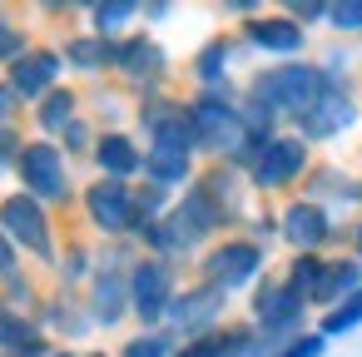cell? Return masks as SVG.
Listing matches in <instances>:
<instances>
[{
  "label": "cell",
  "mask_w": 362,
  "mask_h": 357,
  "mask_svg": "<svg viewBox=\"0 0 362 357\" xmlns=\"http://www.w3.org/2000/svg\"><path fill=\"white\" fill-rule=\"evenodd\" d=\"M327 90V70L313 60H288V65H263L248 80V100L263 105L268 115H278L283 124H293L298 115H308L317 105V95Z\"/></svg>",
  "instance_id": "1"
},
{
  "label": "cell",
  "mask_w": 362,
  "mask_h": 357,
  "mask_svg": "<svg viewBox=\"0 0 362 357\" xmlns=\"http://www.w3.org/2000/svg\"><path fill=\"white\" fill-rule=\"evenodd\" d=\"M189 124H194V149L209 159H233V149L248 139L243 134V95L238 85L223 90H194L189 95Z\"/></svg>",
  "instance_id": "2"
},
{
  "label": "cell",
  "mask_w": 362,
  "mask_h": 357,
  "mask_svg": "<svg viewBox=\"0 0 362 357\" xmlns=\"http://www.w3.org/2000/svg\"><path fill=\"white\" fill-rule=\"evenodd\" d=\"M268 278V248L253 243L248 233H233V238H218L199 253V283H214L218 293H253L258 283Z\"/></svg>",
  "instance_id": "3"
},
{
  "label": "cell",
  "mask_w": 362,
  "mask_h": 357,
  "mask_svg": "<svg viewBox=\"0 0 362 357\" xmlns=\"http://www.w3.org/2000/svg\"><path fill=\"white\" fill-rule=\"evenodd\" d=\"M308 312H313V308H308L303 298H293V288L283 283V273H268V278L253 288V298H248V322H253L263 352H268V347H283V342H293V337H303V332H308Z\"/></svg>",
  "instance_id": "4"
},
{
  "label": "cell",
  "mask_w": 362,
  "mask_h": 357,
  "mask_svg": "<svg viewBox=\"0 0 362 357\" xmlns=\"http://www.w3.org/2000/svg\"><path fill=\"white\" fill-rule=\"evenodd\" d=\"M313 174V144H303L293 129H283V134H273L263 149H258V159L248 164V189L253 194H288L293 184H303Z\"/></svg>",
  "instance_id": "5"
},
{
  "label": "cell",
  "mask_w": 362,
  "mask_h": 357,
  "mask_svg": "<svg viewBox=\"0 0 362 357\" xmlns=\"http://www.w3.org/2000/svg\"><path fill=\"white\" fill-rule=\"evenodd\" d=\"M357 119H362V105H357V95H352V80L327 70V90L317 95V105H313L308 115L293 119V134H298L303 144H332V139H342Z\"/></svg>",
  "instance_id": "6"
},
{
  "label": "cell",
  "mask_w": 362,
  "mask_h": 357,
  "mask_svg": "<svg viewBox=\"0 0 362 357\" xmlns=\"http://www.w3.org/2000/svg\"><path fill=\"white\" fill-rule=\"evenodd\" d=\"M80 209H85V218H90V228H95L100 238H115V243H134V238H139V204H134V184L95 179V184H85Z\"/></svg>",
  "instance_id": "7"
},
{
  "label": "cell",
  "mask_w": 362,
  "mask_h": 357,
  "mask_svg": "<svg viewBox=\"0 0 362 357\" xmlns=\"http://www.w3.org/2000/svg\"><path fill=\"white\" fill-rule=\"evenodd\" d=\"M0 233H6L21 253H30V258H40V263H50V268H55L60 248H55L50 209H45L40 199H30L25 189H16V194L0 199Z\"/></svg>",
  "instance_id": "8"
},
{
  "label": "cell",
  "mask_w": 362,
  "mask_h": 357,
  "mask_svg": "<svg viewBox=\"0 0 362 357\" xmlns=\"http://www.w3.org/2000/svg\"><path fill=\"white\" fill-rule=\"evenodd\" d=\"M70 154L55 144V139H25V149H21V164H16V179L25 184V194L30 199H40L45 209L50 204H70L75 199V184H70V164H65Z\"/></svg>",
  "instance_id": "9"
},
{
  "label": "cell",
  "mask_w": 362,
  "mask_h": 357,
  "mask_svg": "<svg viewBox=\"0 0 362 357\" xmlns=\"http://www.w3.org/2000/svg\"><path fill=\"white\" fill-rule=\"evenodd\" d=\"M174 298H179V263L139 253L129 268V317H139V327H164Z\"/></svg>",
  "instance_id": "10"
},
{
  "label": "cell",
  "mask_w": 362,
  "mask_h": 357,
  "mask_svg": "<svg viewBox=\"0 0 362 357\" xmlns=\"http://www.w3.org/2000/svg\"><path fill=\"white\" fill-rule=\"evenodd\" d=\"M223 322H228V293H218L214 283H189V288H179V298H174V308H169V317H164V327H169L179 342L209 337V332H218Z\"/></svg>",
  "instance_id": "11"
},
{
  "label": "cell",
  "mask_w": 362,
  "mask_h": 357,
  "mask_svg": "<svg viewBox=\"0 0 362 357\" xmlns=\"http://www.w3.org/2000/svg\"><path fill=\"white\" fill-rule=\"evenodd\" d=\"M278 238H283L293 253H322L327 243L342 238V228H337L332 209H322V204H313L308 194H298V199H288V204L278 209Z\"/></svg>",
  "instance_id": "12"
},
{
  "label": "cell",
  "mask_w": 362,
  "mask_h": 357,
  "mask_svg": "<svg viewBox=\"0 0 362 357\" xmlns=\"http://www.w3.org/2000/svg\"><path fill=\"white\" fill-rule=\"evenodd\" d=\"M134 119H139L144 144H169V149H189V154H199V149H194V124H189V100L154 90V95L139 100Z\"/></svg>",
  "instance_id": "13"
},
{
  "label": "cell",
  "mask_w": 362,
  "mask_h": 357,
  "mask_svg": "<svg viewBox=\"0 0 362 357\" xmlns=\"http://www.w3.org/2000/svg\"><path fill=\"white\" fill-rule=\"evenodd\" d=\"M238 40H243L248 50L278 55V60H303V50H308V30H303L298 21H288L283 11H263V16L243 21V25H238Z\"/></svg>",
  "instance_id": "14"
},
{
  "label": "cell",
  "mask_w": 362,
  "mask_h": 357,
  "mask_svg": "<svg viewBox=\"0 0 362 357\" xmlns=\"http://www.w3.org/2000/svg\"><path fill=\"white\" fill-rule=\"evenodd\" d=\"M115 75H119L124 85L154 95V90L169 80V55H164V45H159L149 30H134V35L119 40V65H115Z\"/></svg>",
  "instance_id": "15"
},
{
  "label": "cell",
  "mask_w": 362,
  "mask_h": 357,
  "mask_svg": "<svg viewBox=\"0 0 362 357\" xmlns=\"http://www.w3.org/2000/svg\"><path fill=\"white\" fill-rule=\"evenodd\" d=\"M60 75H65V55L50 50V45H30L16 65H6V85L25 105H40L50 90H60Z\"/></svg>",
  "instance_id": "16"
},
{
  "label": "cell",
  "mask_w": 362,
  "mask_h": 357,
  "mask_svg": "<svg viewBox=\"0 0 362 357\" xmlns=\"http://www.w3.org/2000/svg\"><path fill=\"white\" fill-rule=\"evenodd\" d=\"M90 159H95L100 179H119V184L144 179V144L124 129H100V144H95Z\"/></svg>",
  "instance_id": "17"
},
{
  "label": "cell",
  "mask_w": 362,
  "mask_h": 357,
  "mask_svg": "<svg viewBox=\"0 0 362 357\" xmlns=\"http://www.w3.org/2000/svg\"><path fill=\"white\" fill-rule=\"evenodd\" d=\"M0 357H55L50 332L25 308H0Z\"/></svg>",
  "instance_id": "18"
},
{
  "label": "cell",
  "mask_w": 362,
  "mask_h": 357,
  "mask_svg": "<svg viewBox=\"0 0 362 357\" xmlns=\"http://www.w3.org/2000/svg\"><path fill=\"white\" fill-rule=\"evenodd\" d=\"M194 159H199V154H189V149L144 144V184H154V189H164V194H184V189L199 179Z\"/></svg>",
  "instance_id": "19"
},
{
  "label": "cell",
  "mask_w": 362,
  "mask_h": 357,
  "mask_svg": "<svg viewBox=\"0 0 362 357\" xmlns=\"http://www.w3.org/2000/svg\"><path fill=\"white\" fill-rule=\"evenodd\" d=\"M238 50H243V40H233V35L204 40V45L194 50V65H189L194 85H199V90H223V85H233V60H238Z\"/></svg>",
  "instance_id": "20"
},
{
  "label": "cell",
  "mask_w": 362,
  "mask_h": 357,
  "mask_svg": "<svg viewBox=\"0 0 362 357\" xmlns=\"http://www.w3.org/2000/svg\"><path fill=\"white\" fill-rule=\"evenodd\" d=\"M258 352H263V342H258L253 322H223L218 332L179 347V357H258Z\"/></svg>",
  "instance_id": "21"
},
{
  "label": "cell",
  "mask_w": 362,
  "mask_h": 357,
  "mask_svg": "<svg viewBox=\"0 0 362 357\" xmlns=\"http://www.w3.org/2000/svg\"><path fill=\"white\" fill-rule=\"evenodd\" d=\"M65 55V70H80V75H110L119 65V40H105L95 30H80L60 45Z\"/></svg>",
  "instance_id": "22"
},
{
  "label": "cell",
  "mask_w": 362,
  "mask_h": 357,
  "mask_svg": "<svg viewBox=\"0 0 362 357\" xmlns=\"http://www.w3.org/2000/svg\"><path fill=\"white\" fill-rule=\"evenodd\" d=\"M80 105H85V100H80V90H70V85L50 90V95H45V100L30 110V115H35L40 139H55V144H60V134H65L75 119H85V115H80Z\"/></svg>",
  "instance_id": "23"
},
{
  "label": "cell",
  "mask_w": 362,
  "mask_h": 357,
  "mask_svg": "<svg viewBox=\"0 0 362 357\" xmlns=\"http://www.w3.org/2000/svg\"><path fill=\"white\" fill-rule=\"evenodd\" d=\"M362 288V258H352V253H327V273H322V288H317V312H327V308H337V303H347L352 293Z\"/></svg>",
  "instance_id": "24"
},
{
  "label": "cell",
  "mask_w": 362,
  "mask_h": 357,
  "mask_svg": "<svg viewBox=\"0 0 362 357\" xmlns=\"http://www.w3.org/2000/svg\"><path fill=\"white\" fill-rule=\"evenodd\" d=\"M40 327L45 332H65V337H85L95 327V317H90V308L75 293H60V298L40 303Z\"/></svg>",
  "instance_id": "25"
},
{
  "label": "cell",
  "mask_w": 362,
  "mask_h": 357,
  "mask_svg": "<svg viewBox=\"0 0 362 357\" xmlns=\"http://www.w3.org/2000/svg\"><path fill=\"white\" fill-rule=\"evenodd\" d=\"M85 16H90V30L95 35L124 40V35H134L129 25L144 16V6H134V0H95V6H85Z\"/></svg>",
  "instance_id": "26"
},
{
  "label": "cell",
  "mask_w": 362,
  "mask_h": 357,
  "mask_svg": "<svg viewBox=\"0 0 362 357\" xmlns=\"http://www.w3.org/2000/svg\"><path fill=\"white\" fill-rule=\"evenodd\" d=\"M303 184H308L303 194H308L313 204H322V209H327L332 199H337V204H357V179L342 174V169H332V164H313V174H308Z\"/></svg>",
  "instance_id": "27"
},
{
  "label": "cell",
  "mask_w": 362,
  "mask_h": 357,
  "mask_svg": "<svg viewBox=\"0 0 362 357\" xmlns=\"http://www.w3.org/2000/svg\"><path fill=\"white\" fill-rule=\"evenodd\" d=\"M322 273H327V253H293L288 268H283V283L293 288V298H303L313 308L317 288H322Z\"/></svg>",
  "instance_id": "28"
},
{
  "label": "cell",
  "mask_w": 362,
  "mask_h": 357,
  "mask_svg": "<svg viewBox=\"0 0 362 357\" xmlns=\"http://www.w3.org/2000/svg\"><path fill=\"white\" fill-rule=\"evenodd\" d=\"M55 273H60V283H65V293H75L80 283L90 288V278L100 273V258H95V248L90 243H70L60 258H55Z\"/></svg>",
  "instance_id": "29"
},
{
  "label": "cell",
  "mask_w": 362,
  "mask_h": 357,
  "mask_svg": "<svg viewBox=\"0 0 362 357\" xmlns=\"http://www.w3.org/2000/svg\"><path fill=\"white\" fill-rule=\"evenodd\" d=\"M179 337L169 332V327H139L124 347H119V357H179Z\"/></svg>",
  "instance_id": "30"
},
{
  "label": "cell",
  "mask_w": 362,
  "mask_h": 357,
  "mask_svg": "<svg viewBox=\"0 0 362 357\" xmlns=\"http://www.w3.org/2000/svg\"><path fill=\"white\" fill-rule=\"evenodd\" d=\"M362 327V288L347 298V303H337V308H327L322 317H317V332L322 337H347V332H357Z\"/></svg>",
  "instance_id": "31"
},
{
  "label": "cell",
  "mask_w": 362,
  "mask_h": 357,
  "mask_svg": "<svg viewBox=\"0 0 362 357\" xmlns=\"http://www.w3.org/2000/svg\"><path fill=\"white\" fill-rule=\"evenodd\" d=\"M25 50H30V35H25V25H16L6 11H0V65H16Z\"/></svg>",
  "instance_id": "32"
},
{
  "label": "cell",
  "mask_w": 362,
  "mask_h": 357,
  "mask_svg": "<svg viewBox=\"0 0 362 357\" xmlns=\"http://www.w3.org/2000/svg\"><path fill=\"white\" fill-rule=\"evenodd\" d=\"M322 347H327V337H322L317 327H308L303 337H293V342H283V347H268V352H258V357H322Z\"/></svg>",
  "instance_id": "33"
},
{
  "label": "cell",
  "mask_w": 362,
  "mask_h": 357,
  "mask_svg": "<svg viewBox=\"0 0 362 357\" xmlns=\"http://www.w3.org/2000/svg\"><path fill=\"white\" fill-rule=\"evenodd\" d=\"M327 30L362 35V0H337V6H327Z\"/></svg>",
  "instance_id": "34"
},
{
  "label": "cell",
  "mask_w": 362,
  "mask_h": 357,
  "mask_svg": "<svg viewBox=\"0 0 362 357\" xmlns=\"http://www.w3.org/2000/svg\"><path fill=\"white\" fill-rule=\"evenodd\" d=\"M95 144H100V129H95L90 119H75V124L60 134V149H65V154H95Z\"/></svg>",
  "instance_id": "35"
},
{
  "label": "cell",
  "mask_w": 362,
  "mask_h": 357,
  "mask_svg": "<svg viewBox=\"0 0 362 357\" xmlns=\"http://www.w3.org/2000/svg\"><path fill=\"white\" fill-rule=\"evenodd\" d=\"M283 16H288V21H298L303 30H308V25H327V6H322V0H288Z\"/></svg>",
  "instance_id": "36"
},
{
  "label": "cell",
  "mask_w": 362,
  "mask_h": 357,
  "mask_svg": "<svg viewBox=\"0 0 362 357\" xmlns=\"http://www.w3.org/2000/svg\"><path fill=\"white\" fill-rule=\"evenodd\" d=\"M25 110V100L6 85V80H0V129H16V115Z\"/></svg>",
  "instance_id": "37"
},
{
  "label": "cell",
  "mask_w": 362,
  "mask_h": 357,
  "mask_svg": "<svg viewBox=\"0 0 362 357\" xmlns=\"http://www.w3.org/2000/svg\"><path fill=\"white\" fill-rule=\"evenodd\" d=\"M21 149H25V139L16 129H0V169H16L21 164Z\"/></svg>",
  "instance_id": "38"
},
{
  "label": "cell",
  "mask_w": 362,
  "mask_h": 357,
  "mask_svg": "<svg viewBox=\"0 0 362 357\" xmlns=\"http://www.w3.org/2000/svg\"><path fill=\"white\" fill-rule=\"evenodd\" d=\"M16 263H21V248L0 233V278H16Z\"/></svg>",
  "instance_id": "39"
},
{
  "label": "cell",
  "mask_w": 362,
  "mask_h": 357,
  "mask_svg": "<svg viewBox=\"0 0 362 357\" xmlns=\"http://www.w3.org/2000/svg\"><path fill=\"white\" fill-rule=\"evenodd\" d=\"M223 16H238V21H253V16H263V6H258V0H223Z\"/></svg>",
  "instance_id": "40"
},
{
  "label": "cell",
  "mask_w": 362,
  "mask_h": 357,
  "mask_svg": "<svg viewBox=\"0 0 362 357\" xmlns=\"http://www.w3.org/2000/svg\"><path fill=\"white\" fill-rule=\"evenodd\" d=\"M169 16V6H164V0H154V6H144V21H164Z\"/></svg>",
  "instance_id": "41"
},
{
  "label": "cell",
  "mask_w": 362,
  "mask_h": 357,
  "mask_svg": "<svg viewBox=\"0 0 362 357\" xmlns=\"http://www.w3.org/2000/svg\"><path fill=\"white\" fill-rule=\"evenodd\" d=\"M352 258H362V213H357V223H352Z\"/></svg>",
  "instance_id": "42"
},
{
  "label": "cell",
  "mask_w": 362,
  "mask_h": 357,
  "mask_svg": "<svg viewBox=\"0 0 362 357\" xmlns=\"http://www.w3.org/2000/svg\"><path fill=\"white\" fill-rule=\"evenodd\" d=\"M55 357H105V352H80V347H60Z\"/></svg>",
  "instance_id": "43"
}]
</instances>
